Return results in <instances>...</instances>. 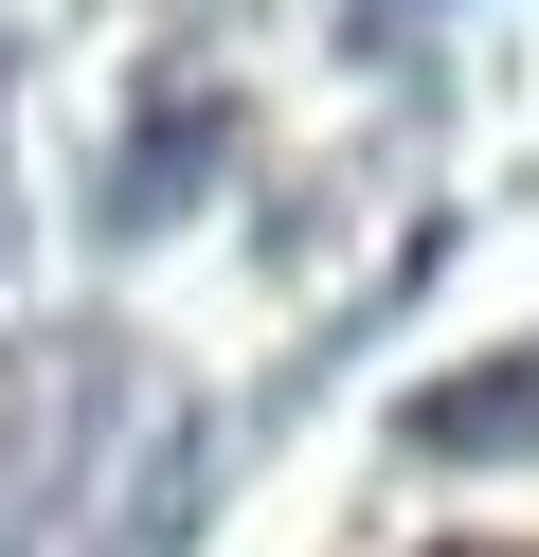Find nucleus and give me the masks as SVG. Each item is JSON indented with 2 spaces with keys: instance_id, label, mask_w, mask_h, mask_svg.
I'll return each instance as SVG.
<instances>
[{
  "instance_id": "nucleus-2",
  "label": "nucleus",
  "mask_w": 539,
  "mask_h": 557,
  "mask_svg": "<svg viewBox=\"0 0 539 557\" xmlns=\"http://www.w3.org/2000/svg\"><path fill=\"white\" fill-rule=\"evenodd\" d=\"M450 557H522V540H450Z\"/></svg>"
},
{
  "instance_id": "nucleus-1",
  "label": "nucleus",
  "mask_w": 539,
  "mask_h": 557,
  "mask_svg": "<svg viewBox=\"0 0 539 557\" xmlns=\"http://www.w3.org/2000/svg\"><path fill=\"white\" fill-rule=\"evenodd\" d=\"M414 449H539V342L450 377V396H414Z\"/></svg>"
}]
</instances>
